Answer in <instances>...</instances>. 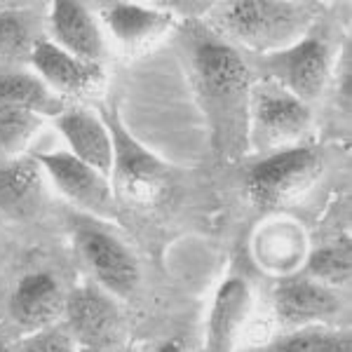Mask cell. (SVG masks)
I'll return each mask as SVG.
<instances>
[{"label": "cell", "mask_w": 352, "mask_h": 352, "mask_svg": "<svg viewBox=\"0 0 352 352\" xmlns=\"http://www.w3.org/2000/svg\"><path fill=\"white\" fill-rule=\"evenodd\" d=\"M181 47L214 151L223 160H235L249 146V99L254 85L249 66L228 41L202 24L184 28Z\"/></svg>", "instance_id": "1"}, {"label": "cell", "mask_w": 352, "mask_h": 352, "mask_svg": "<svg viewBox=\"0 0 352 352\" xmlns=\"http://www.w3.org/2000/svg\"><path fill=\"white\" fill-rule=\"evenodd\" d=\"M312 16L308 3L292 0H230L219 3L214 12L221 33H228L232 41L263 54L300 41Z\"/></svg>", "instance_id": "2"}, {"label": "cell", "mask_w": 352, "mask_h": 352, "mask_svg": "<svg viewBox=\"0 0 352 352\" xmlns=\"http://www.w3.org/2000/svg\"><path fill=\"white\" fill-rule=\"evenodd\" d=\"M101 120L109 127L113 144L111 186L116 200L139 207L155 204L172 184V169L127 132L116 106H106Z\"/></svg>", "instance_id": "3"}, {"label": "cell", "mask_w": 352, "mask_h": 352, "mask_svg": "<svg viewBox=\"0 0 352 352\" xmlns=\"http://www.w3.org/2000/svg\"><path fill=\"white\" fill-rule=\"evenodd\" d=\"M324 172V153L312 144L272 151L247 174V195L263 212H275L303 197Z\"/></svg>", "instance_id": "4"}, {"label": "cell", "mask_w": 352, "mask_h": 352, "mask_svg": "<svg viewBox=\"0 0 352 352\" xmlns=\"http://www.w3.org/2000/svg\"><path fill=\"white\" fill-rule=\"evenodd\" d=\"M310 104L287 92L282 85L263 78L252 85L249 99V144L258 148H285L308 132Z\"/></svg>", "instance_id": "5"}, {"label": "cell", "mask_w": 352, "mask_h": 352, "mask_svg": "<svg viewBox=\"0 0 352 352\" xmlns=\"http://www.w3.org/2000/svg\"><path fill=\"white\" fill-rule=\"evenodd\" d=\"M73 221V242L99 287L113 296H132L141 282V268L132 249L92 217Z\"/></svg>", "instance_id": "6"}, {"label": "cell", "mask_w": 352, "mask_h": 352, "mask_svg": "<svg viewBox=\"0 0 352 352\" xmlns=\"http://www.w3.org/2000/svg\"><path fill=\"white\" fill-rule=\"evenodd\" d=\"M261 64L268 71V80L282 85L287 92L310 104L324 92L331 76L333 50L324 36L305 33L289 47L263 54Z\"/></svg>", "instance_id": "7"}, {"label": "cell", "mask_w": 352, "mask_h": 352, "mask_svg": "<svg viewBox=\"0 0 352 352\" xmlns=\"http://www.w3.org/2000/svg\"><path fill=\"white\" fill-rule=\"evenodd\" d=\"M36 160L41 162L45 174L61 190L71 204L92 219L113 221L118 219V200L113 192L111 179L96 172L94 167L78 160L73 153H38Z\"/></svg>", "instance_id": "8"}, {"label": "cell", "mask_w": 352, "mask_h": 352, "mask_svg": "<svg viewBox=\"0 0 352 352\" xmlns=\"http://www.w3.org/2000/svg\"><path fill=\"white\" fill-rule=\"evenodd\" d=\"M66 329L80 348H118L122 317L118 303L99 285H82L66 294Z\"/></svg>", "instance_id": "9"}, {"label": "cell", "mask_w": 352, "mask_h": 352, "mask_svg": "<svg viewBox=\"0 0 352 352\" xmlns=\"http://www.w3.org/2000/svg\"><path fill=\"white\" fill-rule=\"evenodd\" d=\"M275 315L289 327H315L331 320L340 310V298L331 287L310 277L285 280L272 292Z\"/></svg>", "instance_id": "10"}, {"label": "cell", "mask_w": 352, "mask_h": 352, "mask_svg": "<svg viewBox=\"0 0 352 352\" xmlns=\"http://www.w3.org/2000/svg\"><path fill=\"white\" fill-rule=\"evenodd\" d=\"M31 61L38 76L43 78L59 96H80L94 92L104 82V71L94 61H85L61 50L47 38H38L31 50Z\"/></svg>", "instance_id": "11"}, {"label": "cell", "mask_w": 352, "mask_h": 352, "mask_svg": "<svg viewBox=\"0 0 352 352\" xmlns=\"http://www.w3.org/2000/svg\"><path fill=\"white\" fill-rule=\"evenodd\" d=\"M64 308L66 294L61 282L47 270L24 275L10 296V315L26 331L56 324L59 315H64Z\"/></svg>", "instance_id": "12"}, {"label": "cell", "mask_w": 352, "mask_h": 352, "mask_svg": "<svg viewBox=\"0 0 352 352\" xmlns=\"http://www.w3.org/2000/svg\"><path fill=\"white\" fill-rule=\"evenodd\" d=\"M96 10H99L101 21L109 28L111 36L127 50H139L153 43L174 21L172 10L157 8V5L113 0V3L96 5Z\"/></svg>", "instance_id": "13"}, {"label": "cell", "mask_w": 352, "mask_h": 352, "mask_svg": "<svg viewBox=\"0 0 352 352\" xmlns=\"http://www.w3.org/2000/svg\"><path fill=\"white\" fill-rule=\"evenodd\" d=\"M252 312V289L244 280L223 282L214 296L207 324V352H232Z\"/></svg>", "instance_id": "14"}, {"label": "cell", "mask_w": 352, "mask_h": 352, "mask_svg": "<svg viewBox=\"0 0 352 352\" xmlns=\"http://www.w3.org/2000/svg\"><path fill=\"white\" fill-rule=\"evenodd\" d=\"M45 204V169L36 157H16L0 167V214L33 219Z\"/></svg>", "instance_id": "15"}, {"label": "cell", "mask_w": 352, "mask_h": 352, "mask_svg": "<svg viewBox=\"0 0 352 352\" xmlns=\"http://www.w3.org/2000/svg\"><path fill=\"white\" fill-rule=\"evenodd\" d=\"M56 129L68 144V153L94 167L96 172L111 179L113 167V144L106 122L101 116H94L82 109H68L56 118Z\"/></svg>", "instance_id": "16"}, {"label": "cell", "mask_w": 352, "mask_h": 352, "mask_svg": "<svg viewBox=\"0 0 352 352\" xmlns=\"http://www.w3.org/2000/svg\"><path fill=\"white\" fill-rule=\"evenodd\" d=\"M50 26H52L54 45H59L61 50L78 59L99 64L106 50L104 36L87 5L73 3V0H56L50 12Z\"/></svg>", "instance_id": "17"}, {"label": "cell", "mask_w": 352, "mask_h": 352, "mask_svg": "<svg viewBox=\"0 0 352 352\" xmlns=\"http://www.w3.org/2000/svg\"><path fill=\"white\" fill-rule=\"evenodd\" d=\"M0 101L10 106H19L36 116H54L59 118L66 111V99L59 96L43 80L26 71H14L0 76Z\"/></svg>", "instance_id": "18"}, {"label": "cell", "mask_w": 352, "mask_h": 352, "mask_svg": "<svg viewBox=\"0 0 352 352\" xmlns=\"http://www.w3.org/2000/svg\"><path fill=\"white\" fill-rule=\"evenodd\" d=\"M268 352H352L348 331H333L327 327H300L289 336L277 338Z\"/></svg>", "instance_id": "19"}, {"label": "cell", "mask_w": 352, "mask_h": 352, "mask_svg": "<svg viewBox=\"0 0 352 352\" xmlns=\"http://www.w3.org/2000/svg\"><path fill=\"white\" fill-rule=\"evenodd\" d=\"M305 268H308L310 280L322 282V285H327L331 289L348 285V280L352 275L350 244L340 242V244H329V247L317 249V252L310 254Z\"/></svg>", "instance_id": "20"}, {"label": "cell", "mask_w": 352, "mask_h": 352, "mask_svg": "<svg viewBox=\"0 0 352 352\" xmlns=\"http://www.w3.org/2000/svg\"><path fill=\"white\" fill-rule=\"evenodd\" d=\"M38 38H33V26L19 3H10L0 10V59H16L31 54Z\"/></svg>", "instance_id": "21"}, {"label": "cell", "mask_w": 352, "mask_h": 352, "mask_svg": "<svg viewBox=\"0 0 352 352\" xmlns=\"http://www.w3.org/2000/svg\"><path fill=\"white\" fill-rule=\"evenodd\" d=\"M41 116L0 101V151L10 153V155L24 151L33 134L41 129Z\"/></svg>", "instance_id": "22"}, {"label": "cell", "mask_w": 352, "mask_h": 352, "mask_svg": "<svg viewBox=\"0 0 352 352\" xmlns=\"http://www.w3.org/2000/svg\"><path fill=\"white\" fill-rule=\"evenodd\" d=\"M12 352H78V343L66 324H52L31 331L14 345Z\"/></svg>", "instance_id": "23"}, {"label": "cell", "mask_w": 352, "mask_h": 352, "mask_svg": "<svg viewBox=\"0 0 352 352\" xmlns=\"http://www.w3.org/2000/svg\"><path fill=\"white\" fill-rule=\"evenodd\" d=\"M153 352H186V345L181 343L179 338H167L164 343L157 345V348L153 350Z\"/></svg>", "instance_id": "24"}, {"label": "cell", "mask_w": 352, "mask_h": 352, "mask_svg": "<svg viewBox=\"0 0 352 352\" xmlns=\"http://www.w3.org/2000/svg\"><path fill=\"white\" fill-rule=\"evenodd\" d=\"M78 352H118V348H80L78 345Z\"/></svg>", "instance_id": "25"}, {"label": "cell", "mask_w": 352, "mask_h": 352, "mask_svg": "<svg viewBox=\"0 0 352 352\" xmlns=\"http://www.w3.org/2000/svg\"><path fill=\"white\" fill-rule=\"evenodd\" d=\"M0 352H12V350H10V348H8V345H5V343H3V340H0Z\"/></svg>", "instance_id": "26"}]
</instances>
